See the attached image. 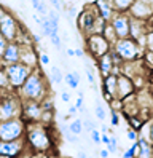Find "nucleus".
<instances>
[{"label":"nucleus","mask_w":153,"mask_h":158,"mask_svg":"<svg viewBox=\"0 0 153 158\" xmlns=\"http://www.w3.org/2000/svg\"><path fill=\"white\" fill-rule=\"evenodd\" d=\"M24 139L31 152L50 153L54 145V141L50 134V126H45L42 123H26Z\"/></svg>","instance_id":"f257e3e1"},{"label":"nucleus","mask_w":153,"mask_h":158,"mask_svg":"<svg viewBox=\"0 0 153 158\" xmlns=\"http://www.w3.org/2000/svg\"><path fill=\"white\" fill-rule=\"evenodd\" d=\"M48 83H50V80L45 77V73L38 67H35L24 81V85L16 93L23 101H42L45 96L50 94Z\"/></svg>","instance_id":"f03ea898"},{"label":"nucleus","mask_w":153,"mask_h":158,"mask_svg":"<svg viewBox=\"0 0 153 158\" xmlns=\"http://www.w3.org/2000/svg\"><path fill=\"white\" fill-rule=\"evenodd\" d=\"M112 50L118 54V56L124 61H137L143 58V53H145V48L140 46L139 42H136L131 37H124V39H118L112 45Z\"/></svg>","instance_id":"7ed1b4c3"},{"label":"nucleus","mask_w":153,"mask_h":158,"mask_svg":"<svg viewBox=\"0 0 153 158\" xmlns=\"http://www.w3.org/2000/svg\"><path fill=\"white\" fill-rule=\"evenodd\" d=\"M21 109H23V99L18 96V93L13 89L3 91V96L0 99V122L19 118L21 117Z\"/></svg>","instance_id":"20e7f679"},{"label":"nucleus","mask_w":153,"mask_h":158,"mask_svg":"<svg viewBox=\"0 0 153 158\" xmlns=\"http://www.w3.org/2000/svg\"><path fill=\"white\" fill-rule=\"evenodd\" d=\"M24 131L26 123L21 117L0 122V141H18V139L24 137Z\"/></svg>","instance_id":"39448f33"},{"label":"nucleus","mask_w":153,"mask_h":158,"mask_svg":"<svg viewBox=\"0 0 153 158\" xmlns=\"http://www.w3.org/2000/svg\"><path fill=\"white\" fill-rule=\"evenodd\" d=\"M5 69V73L8 77V81H10V86H11L13 91H18L24 85V81L27 80V77L31 75L32 69L26 66L23 62H16V64H8V66L3 67Z\"/></svg>","instance_id":"423d86ee"},{"label":"nucleus","mask_w":153,"mask_h":158,"mask_svg":"<svg viewBox=\"0 0 153 158\" xmlns=\"http://www.w3.org/2000/svg\"><path fill=\"white\" fill-rule=\"evenodd\" d=\"M21 27L23 26L16 21V18L11 13L5 11L3 8L0 10V34L6 39V42H16Z\"/></svg>","instance_id":"0eeeda50"},{"label":"nucleus","mask_w":153,"mask_h":158,"mask_svg":"<svg viewBox=\"0 0 153 158\" xmlns=\"http://www.w3.org/2000/svg\"><path fill=\"white\" fill-rule=\"evenodd\" d=\"M86 50L97 61L99 58H102L104 54H107L112 50V43L107 39H104L102 34H91V35H86Z\"/></svg>","instance_id":"6e6552de"},{"label":"nucleus","mask_w":153,"mask_h":158,"mask_svg":"<svg viewBox=\"0 0 153 158\" xmlns=\"http://www.w3.org/2000/svg\"><path fill=\"white\" fill-rule=\"evenodd\" d=\"M99 18V13L96 10L94 3L89 5V6H85L83 10L78 13L76 16V27H78V31L86 37V35H91L93 34V27H94V23L96 19Z\"/></svg>","instance_id":"1a4fd4ad"},{"label":"nucleus","mask_w":153,"mask_h":158,"mask_svg":"<svg viewBox=\"0 0 153 158\" xmlns=\"http://www.w3.org/2000/svg\"><path fill=\"white\" fill-rule=\"evenodd\" d=\"M43 109L40 106V101H23L21 118L24 123H38L40 122Z\"/></svg>","instance_id":"9d476101"},{"label":"nucleus","mask_w":153,"mask_h":158,"mask_svg":"<svg viewBox=\"0 0 153 158\" xmlns=\"http://www.w3.org/2000/svg\"><path fill=\"white\" fill-rule=\"evenodd\" d=\"M129 23H131V16L128 13H115L113 18L109 21V24L113 27L118 39L129 37Z\"/></svg>","instance_id":"9b49d317"},{"label":"nucleus","mask_w":153,"mask_h":158,"mask_svg":"<svg viewBox=\"0 0 153 158\" xmlns=\"http://www.w3.org/2000/svg\"><path fill=\"white\" fill-rule=\"evenodd\" d=\"M27 148L26 145V139L21 137L18 141H0V155L3 156H10V158H18L24 150Z\"/></svg>","instance_id":"f8f14e48"},{"label":"nucleus","mask_w":153,"mask_h":158,"mask_svg":"<svg viewBox=\"0 0 153 158\" xmlns=\"http://www.w3.org/2000/svg\"><path fill=\"white\" fill-rule=\"evenodd\" d=\"M128 15L131 18H134V19L150 21V18H153V6H150L145 2H142V0H136L128 10Z\"/></svg>","instance_id":"ddd939ff"},{"label":"nucleus","mask_w":153,"mask_h":158,"mask_svg":"<svg viewBox=\"0 0 153 158\" xmlns=\"http://www.w3.org/2000/svg\"><path fill=\"white\" fill-rule=\"evenodd\" d=\"M132 94H136V86H134V81L123 75V73H118V78H117V99L123 101Z\"/></svg>","instance_id":"4468645a"},{"label":"nucleus","mask_w":153,"mask_h":158,"mask_svg":"<svg viewBox=\"0 0 153 158\" xmlns=\"http://www.w3.org/2000/svg\"><path fill=\"white\" fill-rule=\"evenodd\" d=\"M19 58H21V45L16 43V42H8L3 54L0 56L3 67L8 66V64H16V62H19Z\"/></svg>","instance_id":"2eb2a0df"},{"label":"nucleus","mask_w":153,"mask_h":158,"mask_svg":"<svg viewBox=\"0 0 153 158\" xmlns=\"http://www.w3.org/2000/svg\"><path fill=\"white\" fill-rule=\"evenodd\" d=\"M19 62L26 64L31 69H35L38 67V53L35 51L34 45H21V58H19Z\"/></svg>","instance_id":"dca6fc26"},{"label":"nucleus","mask_w":153,"mask_h":158,"mask_svg":"<svg viewBox=\"0 0 153 158\" xmlns=\"http://www.w3.org/2000/svg\"><path fill=\"white\" fill-rule=\"evenodd\" d=\"M97 67H99V72L102 73V77H107L109 73H115V75H118V73H120V67H117L113 64L110 51L107 54H104L102 58L97 59Z\"/></svg>","instance_id":"f3484780"},{"label":"nucleus","mask_w":153,"mask_h":158,"mask_svg":"<svg viewBox=\"0 0 153 158\" xmlns=\"http://www.w3.org/2000/svg\"><path fill=\"white\" fill-rule=\"evenodd\" d=\"M94 6H96V10H97L99 16L102 18L104 21H107V23L113 18V15L117 13V11H115V8H113V2H112V0H96Z\"/></svg>","instance_id":"a211bd4d"},{"label":"nucleus","mask_w":153,"mask_h":158,"mask_svg":"<svg viewBox=\"0 0 153 158\" xmlns=\"http://www.w3.org/2000/svg\"><path fill=\"white\" fill-rule=\"evenodd\" d=\"M151 156H153V145L150 144V141L147 137H143V136L139 134L136 158H151Z\"/></svg>","instance_id":"6ab92c4d"},{"label":"nucleus","mask_w":153,"mask_h":158,"mask_svg":"<svg viewBox=\"0 0 153 158\" xmlns=\"http://www.w3.org/2000/svg\"><path fill=\"white\" fill-rule=\"evenodd\" d=\"M117 78L118 75L115 73H109L107 77L102 78V93H107L115 99H117Z\"/></svg>","instance_id":"aec40b11"},{"label":"nucleus","mask_w":153,"mask_h":158,"mask_svg":"<svg viewBox=\"0 0 153 158\" xmlns=\"http://www.w3.org/2000/svg\"><path fill=\"white\" fill-rule=\"evenodd\" d=\"M64 81L67 83V86L72 88V89H76L80 85V73L76 70H72V72H67L64 75Z\"/></svg>","instance_id":"412c9836"},{"label":"nucleus","mask_w":153,"mask_h":158,"mask_svg":"<svg viewBox=\"0 0 153 158\" xmlns=\"http://www.w3.org/2000/svg\"><path fill=\"white\" fill-rule=\"evenodd\" d=\"M112 2H113V8L117 13H128V10L136 0H112Z\"/></svg>","instance_id":"4be33fe9"},{"label":"nucleus","mask_w":153,"mask_h":158,"mask_svg":"<svg viewBox=\"0 0 153 158\" xmlns=\"http://www.w3.org/2000/svg\"><path fill=\"white\" fill-rule=\"evenodd\" d=\"M62 80H64L62 70L57 67V66H51V69H50V81L54 83V85H61Z\"/></svg>","instance_id":"5701e85b"},{"label":"nucleus","mask_w":153,"mask_h":158,"mask_svg":"<svg viewBox=\"0 0 153 158\" xmlns=\"http://www.w3.org/2000/svg\"><path fill=\"white\" fill-rule=\"evenodd\" d=\"M94 114H96V118L99 120V122H105L107 120V110L104 109L102 102H101V98L97 96V99H96V107H94Z\"/></svg>","instance_id":"b1692460"},{"label":"nucleus","mask_w":153,"mask_h":158,"mask_svg":"<svg viewBox=\"0 0 153 158\" xmlns=\"http://www.w3.org/2000/svg\"><path fill=\"white\" fill-rule=\"evenodd\" d=\"M61 131H62V134H64V139H65L67 142H70V144H80V136H76V134L70 133L69 125H62Z\"/></svg>","instance_id":"393cba45"},{"label":"nucleus","mask_w":153,"mask_h":158,"mask_svg":"<svg viewBox=\"0 0 153 158\" xmlns=\"http://www.w3.org/2000/svg\"><path fill=\"white\" fill-rule=\"evenodd\" d=\"M102 35H104V39H107L112 45L115 43V42H117L118 40V37H117V34H115V31H113V27L107 23V26H105L104 27V31H102Z\"/></svg>","instance_id":"a878e982"},{"label":"nucleus","mask_w":153,"mask_h":158,"mask_svg":"<svg viewBox=\"0 0 153 158\" xmlns=\"http://www.w3.org/2000/svg\"><path fill=\"white\" fill-rule=\"evenodd\" d=\"M69 129H70V133H73V134H76V136H81V134H83V125H81V120H80V118L72 120V122L69 123Z\"/></svg>","instance_id":"bb28decb"},{"label":"nucleus","mask_w":153,"mask_h":158,"mask_svg":"<svg viewBox=\"0 0 153 158\" xmlns=\"http://www.w3.org/2000/svg\"><path fill=\"white\" fill-rule=\"evenodd\" d=\"M0 89H2V91H10V89H11V86H10V81H8V77H6L3 67L0 69Z\"/></svg>","instance_id":"cd10ccee"},{"label":"nucleus","mask_w":153,"mask_h":158,"mask_svg":"<svg viewBox=\"0 0 153 158\" xmlns=\"http://www.w3.org/2000/svg\"><path fill=\"white\" fill-rule=\"evenodd\" d=\"M40 106H42L43 110H54V101H53V98L50 94H48V96H45L40 101Z\"/></svg>","instance_id":"c85d7f7f"},{"label":"nucleus","mask_w":153,"mask_h":158,"mask_svg":"<svg viewBox=\"0 0 153 158\" xmlns=\"http://www.w3.org/2000/svg\"><path fill=\"white\" fill-rule=\"evenodd\" d=\"M107 150H109V153H117V150H118V137L117 136H110V141L107 144Z\"/></svg>","instance_id":"c756f323"},{"label":"nucleus","mask_w":153,"mask_h":158,"mask_svg":"<svg viewBox=\"0 0 153 158\" xmlns=\"http://www.w3.org/2000/svg\"><path fill=\"white\" fill-rule=\"evenodd\" d=\"M48 39L51 40V43H53V46L54 48H57V50H61L62 51V39H61V35L59 34H51Z\"/></svg>","instance_id":"7c9ffc66"},{"label":"nucleus","mask_w":153,"mask_h":158,"mask_svg":"<svg viewBox=\"0 0 153 158\" xmlns=\"http://www.w3.org/2000/svg\"><path fill=\"white\" fill-rule=\"evenodd\" d=\"M88 136H89V139L93 141L94 145H99V144H101V131H99V128L91 129V133H89Z\"/></svg>","instance_id":"2f4dec72"},{"label":"nucleus","mask_w":153,"mask_h":158,"mask_svg":"<svg viewBox=\"0 0 153 158\" xmlns=\"http://www.w3.org/2000/svg\"><path fill=\"white\" fill-rule=\"evenodd\" d=\"M145 51L153 53V29L145 34Z\"/></svg>","instance_id":"473e14b6"},{"label":"nucleus","mask_w":153,"mask_h":158,"mask_svg":"<svg viewBox=\"0 0 153 158\" xmlns=\"http://www.w3.org/2000/svg\"><path fill=\"white\" fill-rule=\"evenodd\" d=\"M110 123H112V126H118L120 125V114H118V110L110 109Z\"/></svg>","instance_id":"72a5a7b5"},{"label":"nucleus","mask_w":153,"mask_h":158,"mask_svg":"<svg viewBox=\"0 0 153 158\" xmlns=\"http://www.w3.org/2000/svg\"><path fill=\"white\" fill-rule=\"evenodd\" d=\"M38 62H40L42 66H50L51 59H50V56H48V54H46V51H42V53H38Z\"/></svg>","instance_id":"f704fd0d"},{"label":"nucleus","mask_w":153,"mask_h":158,"mask_svg":"<svg viewBox=\"0 0 153 158\" xmlns=\"http://www.w3.org/2000/svg\"><path fill=\"white\" fill-rule=\"evenodd\" d=\"M126 137H128V141H129V142H136V141H137V137H139V133L136 131V129L128 128V129H126Z\"/></svg>","instance_id":"c9c22d12"},{"label":"nucleus","mask_w":153,"mask_h":158,"mask_svg":"<svg viewBox=\"0 0 153 158\" xmlns=\"http://www.w3.org/2000/svg\"><path fill=\"white\" fill-rule=\"evenodd\" d=\"M29 158H51V156L50 153H45V152H31Z\"/></svg>","instance_id":"e433bc0d"},{"label":"nucleus","mask_w":153,"mask_h":158,"mask_svg":"<svg viewBox=\"0 0 153 158\" xmlns=\"http://www.w3.org/2000/svg\"><path fill=\"white\" fill-rule=\"evenodd\" d=\"M35 11H38V15H40L42 18H43V16H46V15H48V8H46L45 2H40V5H38V8H37Z\"/></svg>","instance_id":"4c0bfd02"},{"label":"nucleus","mask_w":153,"mask_h":158,"mask_svg":"<svg viewBox=\"0 0 153 158\" xmlns=\"http://www.w3.org/2000/svg\"><path fill=\"white\" fill-rule=\"evenodd\" d=\"M6 45H8V42H6V39L0 34V56L3 54V51H5V48H6Z\"/></svg>","instance_id":"58836bf2"},{"label":"nucleus","mask_w":153,"mask_h":158,"mask_svg":"<svg viewBox=\"0 0 153 158\" xmlns=\"http://www.w3.org/2000/svg\"><path fill=\"white\" fill-rule=\"evenodd\" d=\"M76 158H88V152L85 150V147H83V145H80L78 152H76Z\"/></svg>","instance_id":"ea45409f"},{"label":"nucleus","mask_w":153,"mask_h":158,"mask_svg":"<svg viewBox=\"0 0 153 158\" xmlns=\"http://www.w3.org/2000/svg\"><path fill=\"white\" fill-rule=\"evenodd\" d=\"M109 141H110V134H109V133H101V144L107 145Z\"/></svg>","instance_id":"a19ab883"},{"label":"nucleus","mask_w":153,"mask_h":158,"mask_svg":"<svg viewBox=\"0 0 153 158\" xmlns=\"http://www.w3.org/2000/svg\"><path fill=\"white\" fill-rule=\"evenodd\" d=\"M97 155H99V158H109V150H107V148H101V150L97 152Z\"/></svg>","instance_id":"79ce46f5"},{"label":"nucleus","mask_w":153,"mask_h":158,"mask_svg":"<svg viewBox=\"0 0 153 158\" xmlns=\"http://www.w3.org/2000/svg\"><path fill=\"white\" fill-rule=\"evenodd\" d=\"M32 18H34V21L37 23V26L40 27V26H42V21H43V18H42L40 15H37V13H34V15H32Z\"/></svg>","instance_id":"37998d69"},{"label":"nucleus","mask_w":153,"mask_h":158,"mask_svg":"<svg viewBox=\"0 0 153 158\" xmlns=\"http://www.w3.org/2000/svg\"><path fill=\"white\" fill-rule=\"evenodd\" d=\"M147 139L150 141V144L153 145V122L150 123V128H148V137H147Z\"/></svg>","instance_id":"c03bdc74"},{"label":"nucleus","mask_w":153,"mask_h":158,"mask_svg":"<svg viewBox=\"0 0 153 158\" xmlns=\"http://www.w3.org/2000/svg\"><path fill=\"white\" fill-rule=\"evenodd\" d=\"M61 99H62V102H69L70 101V94L67 91H62L61 93Z\"/></svg>","instance_id":"a18cd8bd"},{"label":"nucleus","mask_w":153,"mask_h":158,"mask_svg":"<svg viewBox=\"0 0 153 158\" xmlns=\"http://www.w3.org/2000/svg\"><path fill=\"white\" fill-rule=\"evenodd\" d=\"M75 56H76V58H85V51L80 50V48H76V50H75Z\"/></svg>","instance_id":"49530a36"},{"label":"nucleus","mask_w":153,"mask_h":158,"mask_svg":"<svg viewBox=\"0 0 153 158\" xmlns=\"http://www.w3.org/2000/svg\"><path fill=\"white\" fill-rule=\"evenodd\" d=\"M76 112H78V110H76L75 106H70V107H69V117H73Z\"/></svg>","instance_id":"de8ad7c7"},{"label":"nucleus","mask_w":153,"mask_h":158,"mask_svg":"<svg viewBox=\"0 0 153 158\" xmlns=\"http://www.w3.org/2000/svg\"><path fill=\"white\" fill-rule=\"evenodd\" d=\"M65 54H67L69 58H73V56H75V50H73V48H67V50H65Z\"/></svg>","instance_id":"09e8293b"},{"label":"nucleus","mask_w":153,"mask_h":158,"mask_svg":"<svg viewBox=\"0 0 153 158\" xmlns=\"http://www.w3.org/2000/svg\"><path fill=\"white\" fill-rule=\"evenodd\" d=\"M40 2H42V0H31V3H32V6H34V10H37V8H38Z\"/></svg>","instance_id":"8fccbe9b"},{"label":"nucleus","mask_w":153,"mask_h":158,"mask_svg":"<svg viewBox=\"0 0 153 158\" xmlns=\"http://www.w3.org/2000/svg\"><path fill=\"white\" fill-rule=\"evenodd\" d=\"M99 131H101V133H109V128L105 126V125H102V126L99 128Z\"/></svg>","instance_id":"3c124183"},{"label":"nucleus","mask_w":153,"mask_h":158,"mask_svg":"<svg viewBox=\"0 0 153 158\" xmlns=\"http://www.w3.org/2000/svg\"><path fill=\"white\" fill-rule=\"evenodd\" d=\"M142 2H145V3H148L150 6H153V0H142Z\"/></svg>","instance_id":"603ef678"},{"label":"nucleus","mask_w":153,"mask_h":158,"mask_svg":"<svg viewBox=\"0 0 153 158\" xmlns=\"http://www.w3.org/2000/svg\"><path fill=\"white\" fill-rule=\"evenodd\" d=\"M2 96H3V91H2V89H0V99H2Z\"/></svg>","instance_id":"864d4df0"},{"label":"nucleus","mask_w":153,"mask_h":158,"mask_svg":"<svg viewBox=\"0 0 153 158\" xmlns=\"http://www.w3.org/2000/svg\"><path fill=\"white\" fill-rule=\"evenodd\" d=\"M3 67V64H2V59H0V69H2Z\"/></svg>","instance_id":"5fc2aeb1"},{"label":"nucleus","mask_w":153,"mask_h":158,"mask_svg":"<svg viewBox=\"0 0 153 158\" xmlns=\"http://www.w3.org/2000/svg\"><path fill=\"white\" fill-rule=\"evenodd\" d=\"M0 158H10V156H3V155H0Z\"/></svg>","instance_id":"6e6d98bb"},{"label":"nucleus","mask_w":153,"mask_h":158,"mask_svg":"<svg viewBox=\"0 0 153 158\" xmlns=\"http://www.w3.org/2000/svg\"><path fill=\"white\" fill-rule=\"evenodd\" d=\"M151 75H153V72H151Z\"/></svg>","instance_id":"4d7b16f0"}]
</instances>
